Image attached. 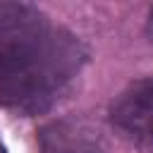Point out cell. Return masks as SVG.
<instances>
[{
    "mask_svg": "<svg viewBox=\"0 0 153 153\" xmlns=\"http://www.w3.org/2000/svg\"><path fill=\"white\" fill-rule=\"evenodd\" d=\"M0 153H5V148H2V146H0Z\"/></svg>",
    "mask_w": 153,
    "mask_h": 153,
    "instance_id": "8992f818",
    "label": "cell"
},
{
    "mask_svg": "<svg viewBox=\"0 0 153 153\" xmlns=\"http://www.w3.org/2000/svg\"><path fill=\"white\" fill-rule=\"evenodd\" d=\"M43 14L24 5H0V76L22 65L50 33Z\"/></svg>",
    "mask_w": 153,
    "mask_h": 153,
    "instance_id": "7a4b0ae2",
    "label": "cell"
},
{
    "mask_svg": "<svg viewBox=\"0 0 153 153\" xmlns=\"http://www.w3.org/2000/svg\"><path fill=\"white\" fill-rule=\"evenodd\" d=\"M41 153H103V136L96 124L81 117L48 122L41 134Z\"/></svg>",
    "mask_w": 153,
    "mask_h": 153,
    "instance_id": "277c9868",
    "label": "cell"
},
{
    "mask_svg": "<svg viewBox=\"0 0 153 153\" xmlns=\"http://www.w3.org/2000/svg\"><path fill=\"white\" fill-rule=\"evenodd\" d=\"M112 122L136 139H153V76L131 81L110 105Z\"/></svg>",
    "mask_w": 153,
    "mask_h": 153,
    "instance_id": "3957f363",
    "label": "cell"
},
{
    "mask_svg": "<svg viewBox=\"0 0 153 153\" xmlns=\"http://www.w3.org/2000/svg\"><path fill=\"white\" fill-rule=\"evenodd\" d=\"M148 36L153 41V10H151V17H148Z\"/></svg>",
    "mask_w": 153,
    "mask_h": 153,
    "instance_id": "5b68a950",
    "label": "cell"
},
{
    "mask_svg": "<svg viewBox=\"0 0 153 153\" xmlns=\"http://www.w3.org/2000/svg\"><path fill=\"white\" fill-rule=\"evenodd\" d=\"M84 57L81 43L72 33L53 26L22 65L0 76V100L26 115L48 110L76 76Z\"/></svg>",
    "mask_w": 153,
    "mask_h": 153,
    "instance_id": "6da1fadb",
    "label": "cell"
}]
</instances>
